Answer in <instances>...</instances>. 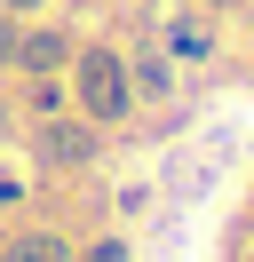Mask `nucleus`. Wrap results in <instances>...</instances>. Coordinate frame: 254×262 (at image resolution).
Segmentation results:
<instances>
[{"instance_id": "1", "label": "nucleus", "mask_w": 254, "mask_h": 262, "mask_svg": "<svg viewBox=\"0 0 254 262\" xmlns=\"http://www.w3.org/2000/svg\"><path fill=\"white\" fill-rule=\"evenodd\" d=\"M79 103H88L95 119H119L127 112V64L119 56H103V48L79 56Z\"/></svg>"}, {"instance_id": "2", "label": "nucleus", "mask_w": 254, "mask_h": 262, "mask_svg": "<svg viewBox=\"0 0 254 262\" xmlns=\"http://www.w3.org/2000/svg\"><path fill=\"white\" fill-rule=\"evenodd\" d=\"M40 151H48V159H88L95 135H79V127H48V135H40Z\"/></svg>"}, {"instance_id": "3", "label": "nucleus", "mask_w": 254, "mask_h": 262, "mask_svg": "<svg viewBox=\"0 0 254 262\" xmlns=\"http://www.w3.org/2000/svg\"><path fill=\"white\" fill-rule=\"evenodd\" d=\"M64 56H72V48H64L56 32H32V48H24V64H32V72H48V64H64Z\"/></svg>"}, {"instance_id": "4", "label": "nucleus", "mask_w": 254, "mask_h": 262, "mask_svg": "<svg viewBox=\"0 0 254 262\" xmlns=\"http://www.w3.org/2000/svg\"><path fill=\"white\" fill-rule=\"evenodd\" d=\"M8 262H64V246H56V238H16Z\"/></svg>"}, {"instance_id": "5", "label": "nucleus", "mask_w": 254, "mask_h": 262, "mask_svg": "<svg viewBox=\"0 0 254 262\" xmlns=\"http://www.w3.org/2000/svg\"><path fill=\"white\" fill-rule=\"evenodd\" d=\"M16 48H24V40H16V24H0V64H8Z\"/></svg>"}, {"instance_id": "6", "label": "nucleus", "mask_w": 254, "mask_h": 262, "mask_svg": "<svg viewBox=\"0 0 254 262\" xmlns=\"http://www.w3.org/2000/svg\"><path fill=\"white\" fill-rule=\"evenodd\" d=\"M8 8H40V0H8Z\"/></svg>"}]
</instances>
